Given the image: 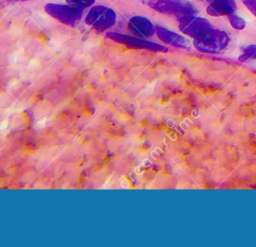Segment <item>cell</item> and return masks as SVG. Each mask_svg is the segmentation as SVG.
<instances>
[{
    "label": "cell",
    "instance_id": "cell-4",
    "mask_svg": "<svg viewBox=\"0 0 256 247\" xmlns=\"http://www.w3.org/2000/svg\"><path fill=\"white\" fill-rule=\"evenodd\" d=\"M44 10L55 20L70 27H75L83 17V9L68 3L62 4L50 2L44 6Z\"/></svg>",
    "mask_w": 256,
    "mask_h": 247
},
{
    "label": "cell",
    "instance_id": "cell-11",
    "mask_svg": "<svg viewBox=\"0 0 256 247\" xmlns=\"http://www.w3.org/2000/svg\"><path fill=\"white\" fill-rule=\"evenodd\" d=\"M227 18H228V22H229L230 26L233 29H235L237 31H241V30L245 29V27H246V20L243 17L237 15L235 12L229 14L227 16Z\"/></svg>",
    "mask_w": 256,
    "mask_h": 247
},
{
    "label": "cell",
    "instance_id": "cell-12",
    "mask_svg": "<svg viewBox=\"0 0 256 247\" xmlns=\"http://www.w3.org/2000/svg\"><path fill=\"white\" fill-rule=\"evenodd\" d=\"M66 3L76 6L81 9H85L88 7H92L96 0H65Z\"/></svg>",
    "mask_w": 256,
    "mask_h": 247
},
{
    "label": "cell",
    "instance_id": "cell-3",
    "mask_svg": "<svg viewBox=\"0 0 256 247\" xmlns=\"http://www.w3.org/2000/svg\"><path fill=\"white\" fill-rule=\"evenodd\" d=\"M117 14L114 9L104 5H94L85 16V23L97 32H104L115 25Z\"/></svg>",
    "mask_w": 256,
    "mask_h": 247
},
{
    "label": "cell",
    "instance_id": "cell-7",
    "mask_svg": "<svg viewBox=\"0 0 256 247\" xmlns=\"http://www.w3.org/2000/svg\"><path fill=\"white\" fill-rule=\"evenodd\" d=\"M155 34L163 43L172 47L180 49H189L191 47L190 42L183 35L166 27L157 25L155 27Z\"/></svg>",
    "mask_w": 256,
    "mask_h": 247
},
{
    "label": "cell",
    "instance_id": "cell-15",
    "mask_svg": "<svg viewBox=\"0 0 256 247\" xmlns=\"http://www.w3.org/2000/svg\"><path fill=\"white\" fill-rule=\"evenodd\" d=\"M13 1H29V0H13Z\"/></svg>",
    "mask_w": 256,
    "mask_h": 247
},
{
    "label": "cell",
    "instance_id": "cell-9",
    "mask_svg": "<svg viewBox=\"0 0 256 247\" xmlns=\"http://www.w3.org/2000/svg\"><path fill=\"white\" fill-rule=\"evenodd\" d=\"M236 9L237 5L235 0H213L207 5L206 12L210 16L221 17L234 13Z\"/></svg>",
    "mask_w": 256,
    "mask_h": 247
},
{
    "label": "cell",
    "instance_id": "cell-1",
    "mask_svg": "<svg viewBox=\"0 0 256 247\" xmlns=\"http://www.w3.org/2000/svg\"><path fill=\"white\" fill-rule=\"evenodd\" d=\"M229 43V34L224 30L214 27L192 41L193 47L197 51L205 54H220L227 49Z\"/></svg>",
    "mask_w": 256,
    "mask_h": 247
},
{
    "label": "cell",
    "instance_id": "cell-16",
    "mask_svg": "<svg viewBox=\"0 0 256 247\" xmlns=\"http://www.w3.org/2000/svg\"><path fill=\"white\" fill-rule=\"evenodd\" d=\"M241 1H242V2H243V1H244V0H241Z\"/></svg>",
    "mask_w": 256,
    "mask_h": 247
},
{
    "label": "cell",
    "instance_id": "cell-10",
    "mask_svg": "<svg viewBox=\"0 0 256 247\" xmlns=\"http://www.w3.org/2000/svg\"><path fill=\"white\" fill-rule=\"evenodd\" d=\"M238 60L241 62L256 60V44H248L242 47V51L238 56Z\"/></svg>",
    "mask_w": 256,
    "mask_h": 247
},
{
    "label": "cell",
    "instance_id": "cell-2",
    "mask_svg": "<svg viewBox=\"0 0 256 247\" xmlns=\"http://www.w3.org/2000/svg\"><path fill=\"white\" fill-rule=\"evenodd\" d=\"M144 5L152 10L176 18L195 15L198 13L194 4L188 0H141Z\"/></svg>",
    "mask_w": 256,
    "mask_h": 247
},
{
    "label": "cell",
    "instance_id": "cell-14",
    "mask_svg": "<svg viewBox=\"0 0 256 247\" xmlns=\"http://www.w3.org/2000/svg\"><path fill=\"white\" fill-rule=\"evenodd\" d=\"M200 1H202V2H204V3H207V4H209L211 1H213V0H200Z\"/></svg>",
    "mask_w": 256,
    "mask_h": 247
},
{
    "label": "cell",
    "instance_id": "cell-13",
    "mask_svg": "<svg viewBox=\"0 0 256 247\" xmlns=\"http://www.w3.org/2000/svg\"><path fill=\"white\" fill-rule=\"evenodd\" d=\"M243 4L256 17V0H244Z\"/></svg>",
    "mask_w": 256,
    "mask_h": 247
},
{
    "label": "cell",
    "instance_id": "cell-6",
    "mask_svg": "<svg viewBox=\"0 0 256 247\" xmlns=\"http://www.w3.org/2000/svg\"><path fill=\"white\" fill-rule=\"evenodd\" d=\"M177 21L181 33L192 39L199 37L209 29L213 28L212 23L207 18L197 16V14L177 18Z\"/></svg>",
    "mask_w": 256,
    "mask_h": 247
},
{
    "label": "cell",
    "instance_id": "cell-5",
    "mask_svg": "<svg viewBox=\"0 0 256 247\" xmlns=\"http://www.w3.org/2000/svg\"><path fill=\"white\" fill-rule=\"evenodd\" d=\"M107 38L113 40L116 43L123 44L128 48L132 49H140V50H148L153 52H167L168 48L164 45L158 44L153 41H149L146 38L126 35L118 32H107Z\"/></svg>",
    "mask_w": 256,
    "mask_h": 247
},
{
    "label": "cell",
    "instance_id": "cell-8",
    "mask_svg": "<svg viewBox=\"0 0 256 247\" xmlns=\"http://www.w3.org/2000/svg\"><path fill=\"white\" fill-rule=\"evenodd\" d=\"M155 25L152 21L141 15L132 16L128 21V28L129 30L138 37L148 38L155 34Z\"/></svg>",
    "mask_w": 256,
    "mask_h": 247
}]
</instances>
